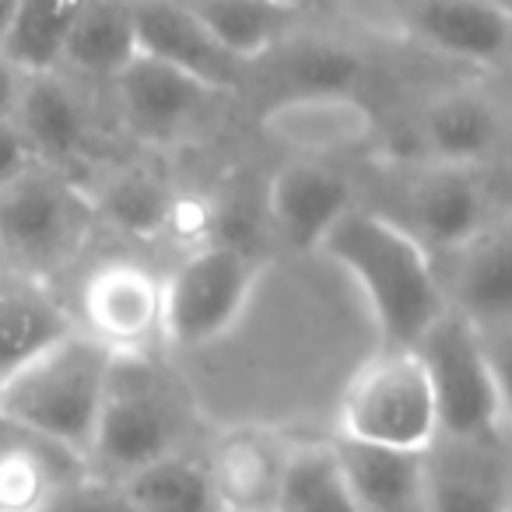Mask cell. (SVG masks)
I'll return each mask as SVG.
<instances>
[{
    "mask_svg": "<svg viewBox=\"0 0 512 512\" xmlns=\"http://www.w3.org/2000/svg\"><path fill=\"white\" fill-rule=\"evenodd\" d=\"M407 214L425 246L460 253L488 228V193L467 162L432 158L407 186Z\"/></svg>",
    "mask_w": 512,
    "mask_h": 512,
    "instance_id": "10",
    "label": "cell"
},
{
    "mask_svg": "<svg viewBox=\"0 0 512 512\" xmlns=\"http://www.w3.org/2000/svg\"><path fill=\"white\" fill-rule=\"evenodd\" d=\"M18 11H22V0H0V46L8 43L11 32H15Z\"/></svg>",
    "mask_w": 512,
    "mask_h": 512,
    "instance_id": "33",
    "label": "cell"
},
{
    "mask_svg": "<svg viewBox=\"0 0 512 512\" xmlns=\"http://www.w3.org/2000/svg\"><path fill=\"white\" fill-rule=\"evenodd\" d=\"M341 435L404 449L432 446L439 407L418 348H383L355 372L341 400Z\"/></svg>",
    "mask_w": 512,
    "mask_h": 512,
    "instance_id": "3",
    "label": "cell"
},
{
    "mask_svg": "<svg viewBox=\"0 0 512 512\" xmlns=\"http://www.w3.org/2000/svg\"><path fill=\"white\" fill-rule=\"evenodd\" d=\"M320 249L362 285L376 313L383 348H414L453 306L435 278L428 246L386 214L348 207Z\"/></svg>",
    "mask_w": 512,
    "mask_h": 512,
    "instance_id": "1",
    "label": "cell"
},
{
    "mask_svg": "<svg viewBox=\"0 0 512 512\" xmlns=\"http://www.w3.org/2000/svg\"><path fill=\"white\" fill-rule=\"evenodd\" d=\"M25 71L15 57H11L4 46H0V116H15L18 113V102H22V88H25Z\"/></svg>",
    "mask_w": 512,
    "mask_h": 512,
    "instance_id": "32",
    "label": "cell"
},
{
    "mask_svg": "<svg viewBox=\"0 0 512 512\" xmlns=\"http://www.w3.org/2000/svg\"><path fill=\"white\" fill-rule=\"evenodd\" d=\"M116 484H120V498L127 505H134V509H151V512L214 509L207 463L183 456L179 449H169V453L141 463L130 474H123Z\"/></svg>",
    "mask_w": 512,
    "mask_h": 512,
    "instance_id": "24",
    "label": "cell"
},
{
    "mask_svg": "<svg viewBox=\"0 0 512 512\" xmlns=\"http://www.w3.org/2000/svg\"><path fill=\"white\" fill-rule=\"evenodd\" d=\"M134 18L141 53L197 74L218 92L239 88L246 60L228 53L183 0H134Z\"/></svg>",
    "mask_w": 512,
    "mask_h": 512,
    "instance_id": "14",
    "label": "cell"
},
{
    "mask_svg": "<svg viewBox=\"0 0 512 512\" xmlns=\"http://www.w3.org/2000/svg\"><path fill=\"white\" fill-rule=\"evenodd\" d=\"M253 256L228 242H204L165 278V341L207 348L239 323L256 285Z\"/></svg>",
    "mask_w": 512,
    "mask_h": 512,
    "instance_id": "5",
    "label": "cell"
},
{
    "mask_svg": "<svg viewBox=\"0 0 512 512\" xmlns=\"http://www.w3.org/2000/svg\"><path fill=\"white\" fill-rule=\"evenodd\" d=\"M278 509L288 512L355 509L337 442H292L288 446Z\"/></svg>",
    "mask_w": 512,
    "mask_h": 512,
    "instance_id": "25",
    "label": "cell"
},
{
    "mask_svg": "<svg viewBox=\"0 0 512 512\" xmlns=\"http://www.w3.org/2000/svg\"><path fill=\"white\" fill-rule=\"evenodd\" d=\"M264 134L299 158H334L376 134V113L355 92H292L264 113Z\"/></svg>",
    "mask_w": 512,
    "mask_h": 512,
    "instance_id": "9",
    "label": "cell"
},
{
    "mask_svg": "<svg viewBox=\"0 0 512 512\" xmlns=\"http://www.w3.org/2000/svg\"><path fill=\"white\" fill-rule=\"evenodd\" d=\"M85 4L88 0H22L15 32H11V39L4 43V50H8L25 71L60 67L64 39Z\"/></svg>",
    "mask_w": 512,
    "mask_h": 512,
    "instance_id": "28",
    "label": "cell"
},
{
    "mask_svg": "<svg viewBox=\"0 0 512 512\" xmlns=\"http://www.w3.org/2000/svg\"><path fill=\"white\" fill-rule=\"evenodd\" d=\"M477 334H481L484 355H488V365L495 372L498 393H502L505 421L512 425V320L477 323Z\"/></svg>",
    "mask_w": 512,
    "mask_h": 512,
    "instance_id": "30",
    "label": "cell"
},
{
    "mask_svg": "<svg viewBox=\"0 0 512 512\" xmlns=\"http://www.w3.org/2000/svg\"><path fill=\"white\" fill-rule=\"evenodd\" d=\"M498 439L435 435L428 446V509H512V463Z\"/></svg>",
    "mask_w": 512,
    "mask_h": 512,
    "instance_id": "12",
    "label": "cell"
},
{
    "mask_svg": "<svg viewBox=\"0 0 512 512\" xmlns=\"http://www.w3.org/2000/svg\"><path fill=\"white\" fill-rule=\"evenodd\" d=\"M362 57L337 43H299L285 50V78L292 92H355L362 81Z\"/></svg>",
    "mask_w": 512,
    "mask_h": 512,
    "instance_id": "29",
    "label": "cell"
},
{
    "mask_svg": "<svg viewBox=\"0 0 512 512\" xmlns=\"http://www.w3.org/2000/svg\"><path fill=\"white\" fill-rule=\"evenodd\" d=\"M176 435V411L144 365V355H116L88 460L120 481L134 467L176 449Z\"/></svg>",
    "mask_w": 512,
    "mask_h": 512,
    "instance_id": "7",
    "label": "cell"
},
{
    "mask_svg": "<svg viewBox=\"0 0 512 512\" xmlns=\"http://www.w3.org/2000/svg\"><path fill=\"white\" fill-rule=\"evenodd\" d=\"M78 323L36 281H0V386Z\"/></svg>",
    "mask_w": 512,
    "mask_h": 512,
    "instance_id": "19",
    "label": "cell"
},
{
    "mask_svg": "<svg viewBox=\"0 0 512 512\" xmlns=\"http://www.w3.org/2000/svg\"><path fill=\"white\" fill-rule=\"evenodd\" d=\"M186 8L214 32L228 53L253 64L299 29L302 8L288 0H183Z\"/></svg>",
    "mask_w": 512,
    "mask_h": 512,
    "instance_id": "20",
    "label": "cell"
},
{
    "mask_svg": "<svg viewBox=\"0 0 512 512\" xmlns=\"http://www.w3.org/2000/svg\"><path fill=\"white\" fill-rule=\"evenodd\" d=\"M116 351L74 327L0 386V418L88 460L95 421L113 376Z\"/></svg>",
    "mask_w": 512,
    "mask_h": 512,
    "instance_id": "2",
    "label": "cell"
},
{
    "mask_svg": "<svg viewBox=\"0 0 512 512\" xmlns=\"http://www.w3.org/2000/svg\"><path fill=\"white\" fill-rule=\"evenodd\" d=\"M39 162L36 148H32L29 134L22 130L18 116H0V190L32 172Z\"/></svg>",
    "mask_w": 512,
    "mask_h": 512,
    "instance_id": "31",
    "label": "cell"
},
{
    "mask_svg": "<svg viewBox=\"0 0 512 512\" xmlns=\"http://www.w3.org/2000/svg\"><path fill=\"white\" fill-rule=\"evenodd\" d=\"M137 53L134 0H88L67 32L60 64L92 78H116Z\"/></svg>",
    "mask_w": 512,
    "mask_h": 512,
    "instance_id": "21",
    "label": "cell"
},
{
    "mask_svg": "<svg viewBox=\"0 0 512 512\" xmlns=\"http://www.w3.org/2000/svg\"><path fill=\"white\" fill-rule=\"evenodd\" d=\"M53 449L60 446L32 432H22L18 439H0V509L32 512L53 505L57 491L64 488V470L50 456Z\"/></svg>",
    "mask_w": 512,
    "mask_h": 512,
    "instance_id": "27",
    "label": "cell"
},
{
    "mask_svg": "<svg viewBox=\"0 0 512 512\" xmlns=\"http://www.w3.org/2000/svg\"><path fill=\"white\" fill-rule=\"evenodd\" d=\"M81 330L116 355H144L165 341V281L134 260H106L81 285Z\"/></svg>",
    "mask_w": 512,
    "mask_h": 512,
    "instance_id": "8",
    "label": "cell"
},
{
    "mask_svg": "<svg viewBox=\"0 0 512 512\" xmlns=\"http://www.w3.org/2000/svg\"><path fill=\"white\" fill-rule=\"evenodd\" d=\"M15 116L43 165L71 162L92 137V116L71 81L60 78V67L29 71Z\"/></svg>",
    "mask_w": 512,
    "mask_h": 512,
    "instance_id": "18",
    "label": "cell"
},
{
    "mask_svg": "<svg viewBox=\"0 0 512 512\" xmlns=\"http://www.w3.org/2000/svg\"><path fill=\"white\" fill-rule=\"evenodd\" d=\"M179 193L165 179L144 169H127L113 176L102 193L95 197V211L116 225L120 232L137 239H155L162 232H172V214H176Z\"/></svg>",
    "mask_w": 512,
    "mask_h": 512,
    "instance_id": "26",
    "label": "cell"
},
{
    "mask_svg": "<svg viewBox=\"0 0 512 512\" xmlns=\"http://www.w3.org/2000/svg\"><path fill=\"white\" fill-rule=\"evenodd\" d=\"M95 200L36 165L0 190V246L29 267H57L85 246Z\"/></svg>",
    "mask_w": 512,
    "mask_h": 512,
    "instance_id": "6",
    "label": "cell"
},
{
    "mask_svg": "<svg viewBox=\"0 0 512 512\" xmlns=\"http://www.w3.org/2000/svg\"><path fill=\"white\" fill-rule=\"evenodd\" d=\"M449 302L474 323L512 320V225L498 232L484 228L460 249Z\"/></svg>",
    "mask_w": 512,
    "mask_h": 512,
    "instance_id": "22",
    "label": "cell"
},
{
    "mask_svg": "<svg viewBox=\"0 0 512 512\" xmlns=\"http://www.w3.org/2000/svg\"><path fill=\"white\" fill-rule=\"evenodd\" d=\"M288 446L292 442H285L271 428H228L204 460L214 491V509H278Z\"/></svg>",
    "mask_w": 512,
    "mask_h": 512,
    "instance_id": "11",
    "label": "cell"
},
{
    "mask_svg": "<svg viewBox=\"0 0 512 512\" xmlns=\"http://www.w3.org/2000/svg\"><path fill=\"white\" fill-rule=\"evenodd\" d=\"M502 4H505V8H512V0H502Z\"/></svg>",
    "mask_w": 512,
    "mask_h": 512,
    "instance_id": "35",
    "label": "cell"
},
{
    "mask_svg": "<svg viewBox=\"0 0 512 512\" xmlns=\"http://www.w3.org/2000/svg\"><path fill=\"white\" fill-rule=\"evenodd\" d=\"M0 428H4V418H0Z\"/></svg>",
    "mask_w": 512,
    "mask_h": 512,
    "instance_id": "36",
    "label": "cell"
},
{
    "mask_svg": "<svg viewBox=\"0 0 512 512\" xmlns=\"http://www.w3.org/2000/svg\"><path fill=\"white\" fill-rule=\"evenodd\" d=\"M113 81L123 113L144 137L179 134L218 95V88L207 85L204 78L169 64V60L151 57V53H137Z\"/></svg>",
    "mask_w": 512,
    "mask_h": 512,
    "instance_id": "13",
    "label": "cell"
},
{
    "mask_svg": "<svg viewBox=\"0 0 512 512\" xmlns=\"http://www.w3.org/2000/svg\"><path fill=\"white\" fill-rule=\"evenodd\" d=\"M288 4H299V8H306V4H309V0H288Z\"/></svg>",
    "mask_w": 512,
    "mask_h": 512,
    "instance_id": "34",
    "label": "cell"
},
{
    "mask_svg": "<svg viewBox=\"0 0 512 512\" xmlns=\"http://www.w3.org/2000/svg\"><path fill=\"white\" fill-rule=\"evenodd\" d=\"M421 134L432 148V158L474 165L495 148L498 116L484 95L446 92L432 99L421 113Z\"/></svg>",
    "mask_w": 512,
    "mask_h": 512,
    "instance_id": "23",
    "label": "cell"
},
{
    "mask_svg": "<svg viewBox=\"0 0 512 512\" xmlns=\"http://www.w3.org/2000/svg\"><path fill=\"white\" fill-rule=\"evenodd\" d=\"M337 453L348 477L351 505L365 512L428 509V449L383 446V442L337 435Z\"/></svg>",
    "mask_w": 512,
    "mask_h": 512,
    "instance_id": "15",
    "label": "cell"
},
{
    "mask_svg": "<svg viewBox=\"0 0 512 512\" xmlns=\"http://www.w3.org/2000/svg\"><path fill=\"white\" fill-rule=\"evenodd\" d=\"M411 29L446 57L491 64L512 46V8L502 0H414Z\"/></svg>",
    "mask_w": 512,
    "mask_h": 512,
    "instance_id": "17",
    "label": "cell"
},
{
    "mask_svg": "<svg viewBox=\"0 0 512 512\" xmlns=\"http://www.w3.org/2000/svg\"><path fill=\"white\" fill-rule=\"evenodd\" d=\"M271 218L292 249H320L351 207V186L320 158H295L271 179Z\"/></svg>",
    "mask_w": 512,
    "mask_h": 512,
    "instance_id": "16",
    "label": "cell"
},
{
    "mask_svg": "<svg viewBox=\"0 0 512 512\" xmlns=\"http://www.w3.org/2000/svg\"><path fill=\"white\" fill-rule=\"evenodd\" d=\"M414 348L432 379L439 435H456V439L502 435V428L509 425L502 393L484 355L477 323L467 313L449 306Z\"/></svg>",
    "mask_w": 512,
    "mask_h": 512,
    "instance_id": "4",
    "label": "cell"
}]
</instances>
